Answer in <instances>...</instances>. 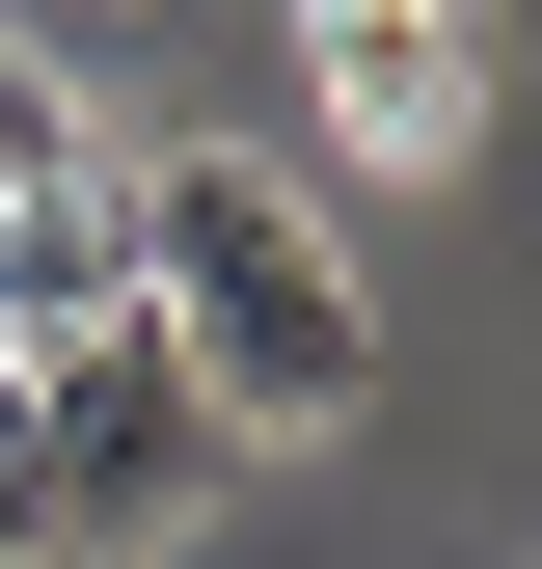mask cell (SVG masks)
I'll list each match as a JSON object with an SVG mask.
<instances>
[{
  "instance_id": "obj_1",
  "label": "cell",
  "mask_w": 542,
  "mask_h": 569,
  "mask_svg": "<svg viewBox=\"0 0 542 569\" xmlns=\"http://www.w3.org/2000/svg\"><path fill=\"white\" fill-rule=\"evenodd\" d=\"M136 326H163L190 380L244 407V435H325V407L380 380V299H353V244H325L271 163H136Z\"/></svg>"
},
{
  "instance_id": "obj_2",
  "label": "cell",
  "mask_w": 542,
  "mask_h": 569,
  "mask_svg": "<svg viewBox=\"0 0 542 569\" xmlns=\"http://www.w3.org/2000/svg\"><path fill=\"white\" fill-rule=\"evenodd\" d=\"M28 461H54V569H163L271 435H244L136 299H82V326H28Z\"/></svg>"
},
{
  "instance_id": "obj_3",
  "label": "cell",
  "mask_w": 542,
  "mask_h": 569,
  "mask_svg": "<svg viewBox=\"0 0 542 569\" xmlns=\"http://www.w3.org/2000/svg\"><path fill=\"white\" fill-rule=\"evenodd\" d=\"M299 82L406 163V136H461V0H299Z\"/></svg>"
},
{
  "instance_id": "obj_4",
  "label": "cell",
  "mask_w": 542,
  "mask_h": 569,
  "mask_svg": "<svg viewBox=\"0 0 542 569\" xmlns=\"http://www.w3.org/2000/svg\"><path fill=\"white\" fill-rule=\"evenodd\" d=\"M0 569H54V461H28V352H0Z\"/></svg>"
},
{
  "instance_id": "obj_5",
  "label": "cell",
  "mask_w": 542,
  "mask_h": 569,
  "mask_svg": "<svg viewBox=\"0 0 542 569\" xmlns=\"http://www.w3.org/2000/svg\"><path fill=\"white\" fill-rule=\"evenodd\" d=\"M28 136H54V54L0 28V218H28Z\"/></svg>"
},
{
  "instance_id": "obj_6",
  "label": "cell",
  "mask_w": 542,
  "mask_h": 569,
  "mask_svg": "<svg viewBox=\"0 0 542 569\" xmlns=\"http://www.w3.org/2000/svg\"><path fill=\"white\" fill-rule=\"evenodd\" d=\"M489 28H515V54H542V0H489Z\"/></svg>"
}]
</instances>
